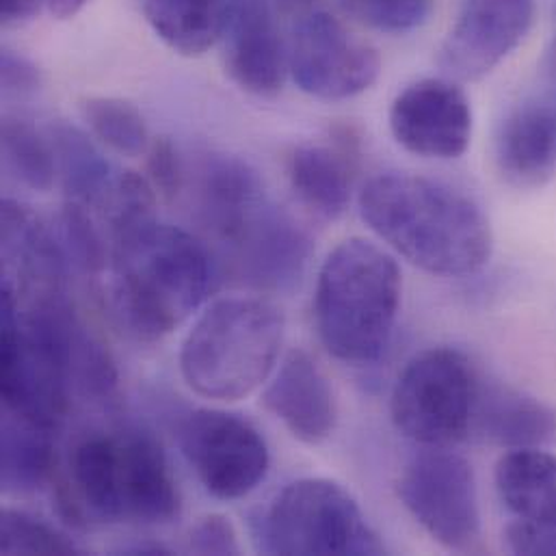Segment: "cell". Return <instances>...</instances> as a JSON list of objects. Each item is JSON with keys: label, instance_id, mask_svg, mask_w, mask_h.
I'll list each match as a JSON object with an SVG mask.
<instances>
[{"label": "cell", "instance_id": "1", "mask_svg": "<svg viewBox=\"0 0 556 556\" xmlns=\"http://www.w3.org/2000/svg\"><path fill=\"white\" fill-rule=\"evenodd\" d=\"M219 279L206 243L156 217L111 235V303L137 340L169 336L206 303Z\"/></svg>", "mask_w": 556, "mask_h": 556}, {"label": "cell", "instance_id": "2", "mask_svg": "<svg viewBox=\"0 0 556 556\" xmlns=\"http://www.w3.org/2000/svg\"><path fill=\"white\" fill-rule=\"evenodd\" d=\"M359 215L396 254L433 276H470L492 256V228L481 206L431 178L383 174L368 180Z\"/></svg>", "mask_w": 556, "mask_h": 556}, {"label": "cell", "instance_id": "3", "mask_svg": "<svg viewBox=\"0 0 556 556\" xmlns=\"http://www.w3.org/2000/svg\"><path fill=\"white\" fill-rule=\"evenodd\" d=\"M401 294V269L388 252L364 239L340 243L314 292L316 331L329 355L355 366L377 362L392 340Z\"/></svg>", "mask_w": 556, "mask_h": 556}, {"label": "cell", "instance_id": "4", "mask_svg": "<svg viewBox=\"0 0 556 556\" xmlns=\"http://www.w3.org/2000/svg\"><path fill=\"white\" fill-rule=\"evenodd\" d=\"M74 498L100 522L167 525L180 516V494L161 442L126 427L80 440L70 459Z\"/></svg>", "mask_w": 556, "mask_h": 556}, {"label": "cell", "instance_id": "5", "mask_svg": "<svg viewBox=\"0 0 556 556\" xmlns=\"http://www.w3.org/2000/svg\"><path fill=\"white\" fill-rule=\"evenodd\" d=\"M283 316L258 296L211 303L180 349L185 383L211 401H239L258 390L278 368Z\"/></svg>", "mask_w": 556, "mask_h": 556}, {"label": "cell", "instance_id": "6", "mask_svg": "<svg viewBox=\"0 0 556 556\" xmlns=\"http://www.w3.org/2000/svg\"><path fill=\"white\" fill-rule=\"evenodd\" d=\"M254 542L267 555H381L386 548L355 498L327 479L283 488L254 522Z\"/></svg>", "mask_w": 556, "mask_h": 556}, {"label": "cell", "instance_id": "7", "mask_svg": "<svg viewBox=\"0 0 556 556\" xmlns=\"http://www.w3.org/2000/svg\"><path fill=\"white\" fill-rule=\"evenodd\" d=\"M481 381L472 362L457 349L435 346L418 353L399 375L390 412L407 440L446 448L475 429Z\"/></svg>", "mask_w": 556, "mask_h": 556}, {"label": "cell", "instance_id": "8", "mask_svg": "<svg viewBox=\"0 0 556 556\" xmlns=\"http://www.w3.org/2000/svg\"><path fill=\"white\" fill-rule=\"evenodd\" d=\"M202 222L228 252L235 274L254 288L288 290L309 263V237L265 185L208 211Z\"/></svg>", "mask_w": 556, "mask_h": 556}, {"label": "cell", "instance_id": "9", "mask_svg": "<svg viewBox=\"0 0 556 556\" xmlns=\"http://www.w3.org/2000/svg\"><path fill=\"white\" fill-rule=\"evenodd\" d=\"M279 7L288 17V70L303 93L346 100L377 83V50L351 33L327 0H290Z\"/></svg>", "mask_w": 556, "mask_h": 556}, {"label": "cell", "instance_id": "10", "mask_svg": "<svg viewBox=\"0 0 556 556\" xmlns=\"http://www.w3.org/2000/svg\"><path fill=\"white\" fill-rule=\"evenodd\" d=\"M399 498L420 529L453 553L481 544L479 490L472 466L444 448L416 455L399 479Z\"/></svg>", "mask_w": 556, "mask_h": 556}, {"label": "cell", "instance_id": "11", "mask_svg": "<svg viewBox=\"0 0 556 556\" xmlns=\"http://www.w3.org/2000/svg\"><path fill=\"white\" fill-rule=\"evenodd\" d=\"M178 444L202 488L219 501L252 494L269 472V446L239 414L193 409L178 425Z\"/></svg>", "mask_w": 556, "mask_h": 556}, {"label": "cell", "instance_id": "12", "mask_svg": "<svg viewBox=\"0 0 556 556\" xmlns=\"http://www.w3.org/2000/svg\"><path fill=\"white\" fill-rule=\"evenodd\" d=\"M396 143L422 159H459L472 139V109L451 78H422L405 87L390 106Z\"/></svg>", "mask_w": 556, "mask_h": 556}, {"label": "cell", "instance_id": "13", "mask_svg": "<svg viewBox=\"0 0 556 556\" xmlns=\"http://www.w3.org/2000/svg\"><path fill=\"white\" fill-rule=\"evenodd\" d=\"M533 0H464L438 63L455 80H479L494 72L529 35Z\"/></svg>", "mask_w": 556, "mask_h": 556}, {"label": "cell", "instance_id": "14", "mask_svg": "<svg viewBox=\"0 0 556 556\" xmlns=\"http://www.w3.org/2000/svg\"><path fill=\"white\" fill-rule=\"evenodd\" d=\"M219 41L226 72L243 91L258 98L278 96L290 70L269 0H228Z\"/></svg>", "mask_w": 556, "mask_h": 556}, {"label": "cell", "instance_id": "15", "mask_svg": "<svg viewBox=\"0 0 556 556\" xmlns=\"http://www.w3.org/2000/svg\"><path fill=\"white\" fill-rule=\"evenodd\" d=\"M496 165L518 189H538L556 176V89L525 98L501 122Z\"/></svg>", "mask_w": 556, "mask_h": 556}, {"label": "cell", "instance_id": "16", "mask_svg": "<svg viewBox=\"0 0 556 556\" xmlns=\"http://www.w3.org/2000/svg\"><path fill=\"white\" fill-rule=\"evenodd\" d=\"M263 403L303 444H320L336 429L333 390L305 351H290L279 362L265 388Z\"/></svg>", "mask_w": 556, "mask_h": 556}, {"label": "cell", "instance_id": "17", "mask_svg": "<svg viewBox=\"0 0 556 556\" xmlns=\"http://www.w3.org/2000/svg\"><path fill=\"white\" fill-rule=\"evenodd\" d=\"M472 431L509 451L544 448L556 442V409L511 388H481Z\"/></svg>", "mask_w": 556, "mask_h": 556}, {"label": "cell", "instance_id": "18", "mask_svg": "<svg viewBox=\"0 0 556 556\" xmlns=\"http://www.w3.org/2000/svg\"><path fill=\"white\" fill-rule=\"evenodd\" d=\"M496 490L520 522L556 527V457L544 448H514L496 466Z\"/></svg>", "mask_w": 556, "mask_h": 556}, {"label": "cell", "instance_id": "19", "mask_svg": "<svg viewBox=\"0 0 556 556\" xmlns=\"http://www.w3.org/2000/svg\"><path fill=\"white\" fill-rule=\"evenodd\" d=\"M288 180L303 206L323 219H338L351 202V165L329 146H299L288 159Z\"/></svg>", "mask_w": 556, "mask_h": 556}, {"label": "cell", "instance_id": "20", "mask_svg": "<svg viewBox=\"0 0 556 556\" xmlns=\"http://www.w3.org/2000/svg\"><path fill=\"white\" fill-rule=\"evenodd\" d=\"M48 137L54 150L56 176L61 178L67 200L98 211L117 172L80 128L56 122L50 126Z\"/></svg>", "mask_w": 556, "mask_h": 556}, {"label": "cell", "instance_id": "21", "mask_svg": "<svg viewBox=\"0 0 556 556\" xmlns=\"http://www.w3.org/2000/svg\"><path fill=\"white\" fill-rule=\"evenodd\" d=\"M143 13L167 48L200 56L222 39L228 0H143Z\"/></svg>", "mask_w": 556, "mask_h": 556}, {"label": "cell", "instance_id": "22", "mask_svg": "<svg viewBox=\"0 0 556 556\" xmlns=\"http://www.w3.org/2000/svg\"><path fill=\"white\" fill-rule=\"evenodd\" d=\"M0 485L7 494H33L54 472L52 431L2 412Z\"/></svg>", "mask_w": 556, "mask_h": 556}, {"label": "cell", "instance_id": "23", "mask_svg": "<svg viewBox=\"0 0 556 556\" xmlns=\"http://www.w3.org/2000/svg\"><path fill=\"white\" fill-rule=\"evenodd\" d=\"M2 159L9 172L33 191H48L56 178L50 137L24 119L2 122Z\"/></svg>", "mask_w": 556, "mask_h": 556}, {"label": "cell", "instance_id": "24", "mask_svg": "<svg viewBox=\"0 0 556 556\" xmlns=\"http://www.w3.org/2000/svg\"><path fill=\"white\" fill-rule=\"evenodd\" d=\"M83 119L111 150L135 156L148 148V124L141 111L122 98H89L83 102Z\"/></svg>", "mask_w": 556, "mask_h": 556}, {"label": "cell", "instance_id": "25", "mask_svg": "<svg viewBox=\"0 0 556 556\" xmlns=\"http://www.w3.org/2000/svg\"><path fill=\"white\" fill-rule=\"evenodd\" d=\"M2 555H78V546L52 525L17 509L0 516Z\"/></svg>", "mask_w": 556, "mask_h": 556}, {"label": "cell", "instance_id": "26", "mask_svg": "<svg viewBox=\"0 0 556 556\" xmlns=\"http://www.w3.org/2000/svg\"><path fill=\"white\" fill-rule=\"evenodd\" d=\"M59 243L67 261L89 276L100 274L111 256L91 217V208L70 200L59 215Z\"/></svg>", "mask_w": 556, "mask_h": 556}, {"label": "cell", "instance_id": "27", "mask_svg": "<svg viewBox=\"0 0 556 556\" xmlns=\"http://www.w3.org/2000/svg\"><path fill=\"white\" fill-rule=\"evenodd\" d=\"M333 4L370 28L405 33L429 20L435 0H333Z\"/></svg>", "mask_w": 556, "mask_h": 556}, {"label": "cell", "instance_id": "28", "mask_svg": "<svg viewBox=\"0 0 556 556\" xmlns=\"http://www.w3.org/2000/svg\"><path fill=\"white\" fill-rule=\"evenodd\" d=\"M148 174L152 187L167 200L176 198L185 187V167L178 150L169 139H159L150 148Z\"/></svg>", "mask_w": 556, "mask_h": 556}, {"label": "cell", "instance_id": "29", "mask_svg": "<svg viewBox=\"0 0 556 556\" xmlns=\"http://www.w3.org/2000/svg\"><path fill=\"white\" fill-rule=\"evenodd\" d=\"M191 551L195 555H239L237 529L226 516H206L191 531Z\"/></svg>", "mask_w": 556, "mask_h": 556}, {"label": "cell", "instance_id": "30", "mask_svg": "<svg viewBox=\"0 0 556 556\" xmlns=\"http://www.w3.org/2000/svg\"><path fill=\"white\" fill-rule=\"evenodd\" d=\"M505 540L514 555H556V527L516 520L507 527Z\"/></svg>", "mask_w": 556, "mask_h": 556}, {"label": "cell", "instance_id": "31", "mask_svg": "<svg viewBox=\"0 0 556 556\" xmlns=\"http://www.w3.org/2000/svg\"><path fill=\"white\" fill-rule=\"evenodd\" d=\"M0 83L4 93L13 96H30L39 89L41 85V74L33 61L26 56L13 52V50H2L0 54Z\"/></svg>", "mask_w": 556, "mask_h": 556}, {"label": "cell", "instance_id": "32", "mask_svg": "<svg viewBox=\"0 0 556 556\" xmlns=\"http://www.w3.org/2000/svg\"><path fill=\"white\" fill-rule=\"evenodd\" d=\"M46 7V0H0V17L2 24H22L33 17Z\"/></svg>", "mask_w": 556, "mask_h": 556}, {"label": "cell", "instance_id": "33", "mask_svg": "<svg viewBox=\"0 0 556 556\" xmlns=\"http://www.w3.org/2000/svg\"><path fill=\"white\" fill-rule=\"evenodd\" d=\"M91 2V0H46V9L59 17V20H65V17H74L78 11H83V7Z\"/></svg>", "mask_w": 556, "mask_h": 556}, {"label": "cell", "instance_id": "34", "mask_svg": "<svg viewBox=\"0 0 556 556\" xmlns=\"http://www.w3.org/2000/svg\"><path fill=\"white\" fill-rule=\"evenodd\" d=\"M551 59H553V67H556V39H555V48H553V52H551Z\"/></svg>", "mask_w": 556, "mask_h": 556}]
</instances>
